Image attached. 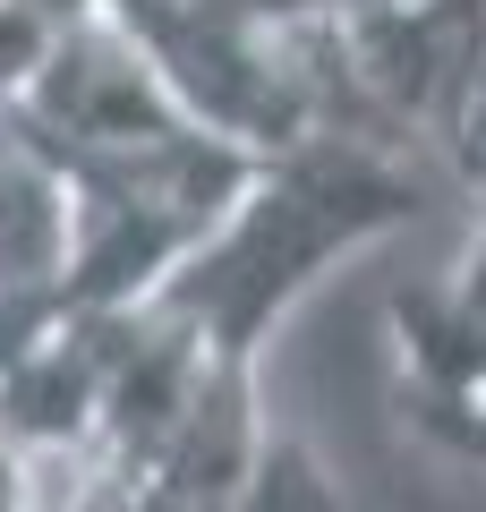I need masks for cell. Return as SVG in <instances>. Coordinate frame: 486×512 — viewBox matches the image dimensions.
<instances>
[{
	"mask_svg": "<svg viewBox=\"0 0 486 512\" xmlns=\"http://www.w3.org/2000/svg\"><path fill=\"white\" fill-rule=\"evenodd\" d=\"M452 171H461L469 188H486V60H478V86H469L461 128H452Z\"/></svg>",
	"mask_w": 486,
	"mask_h": 512,
	"instance_id": "cell-4",
	"label": "cell"
},
{
	"mask_svg": "<svg viewBox=\"0 0 486 512\" xmlns=\"http://www.w3.org/2000/svg\"><path fill=\"white\" fill-rule=\"evenodd\" d=\"M401 342V427L427 453L486 470V325H461L435 291L393 299Z\"/></svg>",
	"mask_w": 486,
	"mask_h": 512,
	"instance_id": "cell-2",
	"label": "cell"
},
{
	"mask_svg": "<svg viewBox=\"0 0 486 512\" xmlns=\"http://www.w3.org/2000/svg\"><path fill=\"white\" fill-rule=\"evenodd\" d=\"M486 197V188H478ZM435 299H444L461 325H486V214H478V231H469V248H461V265H452V282H435Z\"/></svg>",
	"mask_w": 486,
	"mask_h": 512,
	"instance_id": "cell-3",
	"label": "cell"
},
{
	"mask_svg": "<svg viewBox=\"0 0 486 512\" xmlns=\"http://www.w3.org/2000/svg\"><path fill=\"white\" fill-rule=\"evenodd\" d=\"M435 197L427 163L393 137L316 128L299 146L265 154L239 205L188 248V265L137 308L205 367H256V342L316 291L324 265L376 248L384 231L418 222Z\"/></svg>",
	"mask_w": 486,
	"mask_h": 512,
	"instance_id": "cell-1",
	"label": "cell"
}]
</instances>
